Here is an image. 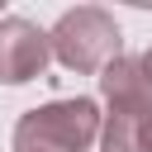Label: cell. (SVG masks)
Returning <instances> with one entry per match:
<instances>
[{
    "mask_svg": "<svg viewBox=\"0 0 152 152\" xmlns=\"http://www.w3.org/2000/svg\"><path fill=\"white\" fill-rule=\"evenodd\" d=\"M0 19H5V14H0Z\"/></svg>",
    "mask_w": 152,
    "mask_h": 152,
    "instance_id": "7",
    "label": "cell"
},
{
    "mask_svg": "<svg viewBox=\"0 0 152 152\" xmlns=\"http://www.w3.org/2000/svg\"><path fill=\"white\" fill-rule=\"evenodd\" d=\"M138 66H142V76H147V86H152V48H147V52H138Z\"/></svg>",
    "mask_w": 152,
    "mask_h": 152,
    "instance_id": "5",
    "label": "cell"
},
{
    "mask_svg": "<svg viewBox=\"0 0 152 152\" xmlns=\"http://www.w3.org/2000/svg\"><path fill=\"white\" fill-rule=\"evenodd\" d=\"M100 104L90 95L48 100L38 109H24L14 124V152H90L100 142Z\"/></svg>",
    "mask_w": 152,
    "mask_h": 152,
    "instance_id": "1",
    "label": "cell"
},
{
    "mask_svg": "<svg viewBox=\"0 0 152 152\" xmlns=\"http://www.w3.org/2000/svg\"><path fill=\"white\" fill-rule=\"evenodd\" d=\"M48 52L76 71V76H95L104 71L114 57H124V33H119V19L100 5H76L66 10L52 28H48Z\"/></svg>",
    "mask_w": 152,
    "mask_h": 152,
    "instance_id": "2",
    "label": "cell"
},
{
    "mask_svg": "<svg viewBox=\"0 0 152 152\" xmlns=\"http://www.w3.org/2000/svg\"><path fill=\"white\" fill-rule=\"evenodd\" d=\"M52 62L48 52V28H38L24 14H5L0 19V86H28L33 76H43Z\"/></svg>",
    "mask_w": 152,
    "mask_h": 152,
    "instance_id": "3",
    "label": "cell"
},
{
    "mask_svg": "<svg viewBox=\"0 0 152 152\" xmlns=\"http://www.w3.org/2000/svg\"><path fill=\"white\" fill-rule=\"evenodd\" d=\"M100 95H104V109H138V114L152 109V86L142 76L138 57H128V52L100 71Z\"/></svg>",
    "mask_w": 152,
    "mask_h": 152,
    "instance_id": "4",
    "label": "cell"
},
{
    "mask_svg": "<svg viewBox=\"0 0 152 152\" xmlns=\"http://www.w3.org/2000/svg\"><path fill=\"white\" fill-rule=\"evenodd\" d=\"M142 152H152V114L142 119Z\"/></svg>",
    "mask_w": 152,
    "mask_h": 152,
    "instance_id": "6",
    "label": "cell"
}]
</instances>
